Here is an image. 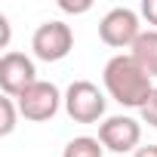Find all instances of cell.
Listing matches in <instances>:
<instances>
[{"label": "cell", "mask_w": 157, "mask_h": 157, "mask_svg": "<svg viewBox=\"0 0 157 157\" xmlns=\"http://www.w3.org/2000/svg\"><path fill=\"white\" fill-rule=\"evenodd\" d=\"M102 83H105V93L123 105V108H145V102L151 99L154 93V83H151V77L139 68V62L132 56H114L108 59L105 71H102Z\"/></svg>", "instance_id": "cell-1"}, {"label": "cell", "mask_w": 157, "mask_h": 157, "mask_svg": "<svg viewBox=\"0 0 157 157\" xmlns=\"http://www.w3.org/2000/svg\"><path fill=\"white\" fill-rule=\"evenodd\" d=\"M105 93L93 80H74L65 90V111L74 123H96L105 117Z\"/></svg>", "instance_id": "cell-2"}, {"label": "cell", "mask_w": 157, "mask_h": 157, "mask_svg": "<svg viewBox=\"0 0 157 157\" xmlns=\"http://www.w3.org/2000/svg\"><path fill=\"white\" fill-rule=\"evenodd\" d=\"M16 105H19V114H22L25 120L43 123V120H52V117L59 114V108L65 105V96L59 93L56 83L37 80V83H31V86L16 99Z\"/></svg>", "instance_id": "cell-3"}, {"label": "cell", "mask_w": 157, "mask_h": 157, "mask_svg": "<svg viewBox=\"0 0 157 157\" xmlns=\"http://www.w3.org/2000/svg\"><path fill=\"white\" fill-rule=\"evenodd\" d=\"M31 49H34V56L40 62H62L74 49V31H71V25L62 22V19L37 25V31L31 37Z\"/></svg>", "instance_id": "cell-4"}, {"label": "cell", "mask_w": 157, "mask_h": 157, "mask_svg": "<svg viewBox=\"0 0 157 157\" xmlns=\"http://www.w3.org/2000/svg\"><path fill=\"white\" fill-rule=\"evenodd\" d=\"M139 34H142V25H139V16L129 6H114L99 22L102 43H108L114 49H132V43L139 40Z\"/></svg>", "instance_id": "cell-5"}, {"label": "cell", "mask_w": 157, "mask_h": 157, "mask_svg": "<svg viewBox=\"0 0 157 157\" xmlns=\"http://www.w3.org/2000/svg\"><path fill=\"white\" fill-rule=\"evenodd\" d=\"M99 142L105 145V151H114V154H126V151H139V142H142V123L129 114H114V117H105L99 123Z\"/></svg>", "instance_id": "cell-6"}, {"label": "cell", "mask_w": 157, "mask_h": 157, "mask_svg": "<svg viewBox=\"0 0 157 157\" xmlns=\"http://www.w3.org/2000/svg\"><path fill=\"white\" fill-rule=\"evenodd\" d=\"M31 83H37V68L25 52H3L0 59V90L10 99H19Z\"/></svg>", "instance_id": "cell-7"}, {"label": "cell", "mask_w": 157, "mask_h": 157, "mask_svg": "<svg viewBox=\"0 0 157 157\" xmlns=\"http://www.w3.org/2000/svg\"><path fill=\"white\" fill-rule=\"evenodd\" d=\"M129 56L139 62V68L154 80V77H157V31H154V28H151V31H142L139 40L132 43Z\"/></svg>", "instance_id": "cell-8"}, {"label": "cell", "mask_w": 157, "mask_h": 157, "mask_svg": "<svg viewBox=\"0 0 157 157\" xmlns=\"http://www.w3.org/2000/svg\"><path fill=\"white\" fill-rule=\"evenodd\" d=\"M102 154H105V145L93 136H77L62 151V157H102Z\"/></svg>", "instance_id": "cell-9"}, {"label": "cell", "mask_w": 157, "mask_h": 157, "mask_svg": "<svg viewBox=\"0 0 157 157\" xmlns=\"http://www.w3.org/2000/svg\"><path fill=\"white\" fill-rule=\"evenodd\" d=\"M0 114H3V120H0V136H10V132L16 129V120H19V105H16V99H10V96L0 99Z\"/></svg>", "instance_id": "cell-10"}, {"label": "cell", "mask_w": 157, "mask_h": 157, "mask_svg": "<svg viewBox=\"0 0 157 157\" xmlns=\"http://www.w3.org/2000/svg\"><path fill=\"white\" fill-rule=\"evenodd\" d=\"M139 114H142V120H145L148 126H154V129H157V86H154V93H151V99L145 102V108H142Z\"/></svg>", "instance_id": "cell-11"}, {"label": "cell", "mask_w": 157, "mask_h": 157, "mask_svg": "<svg viewBox=\"0 0 157 157\" xmlns=\"http://www.w3.org/2000/svg\"><path fill=\"white\" fill-rule=\"evenodd\" d=\"M59 10H62V13H90V10H93V3H90V0H80V3L59 0Z\"/></svg>", "instance_id": "cell-12"}, {"label": "cell", "mask_w": 157, "mask_h": 157, "mask_svg": "<svg viewBox=\"0 0 157 157\" xmlns=\"http://www.w3.org/2000/svg\"><path fill=\"white\" fill-rule=\"evenodd\" d=\"M142 16H145L148 25H154V31H157V0H145V3H142Z\"/></svg>", "instance_id": "cell-13"}, {"label": "cell", "mask_w": 157, "mask_h": 157, "mask_svg": "<svg viewBox=\"0 0 157 157\" xmlns=\"http://www.w3.org/2000/svg\"><path fill=\"white\" fill-rule=\"evenodd\" d=\"M10 46V19L0 13V49H6Z\"/></svg>", "instance_id": "cell-14"}, {"label": "cell", "mask_w": 157, "mask_h": 157, "mask_svg": "<svg viewBox=\"0 0 157 157\" xmlns=\"http://www.w3.org/2000/svg\"><path fill=\"white\" fill-rule=\"evenodd\" d=\"M132 157H157V145H142Z\"/></svg>", "instance_id": "cell-15"}]
</instances>
